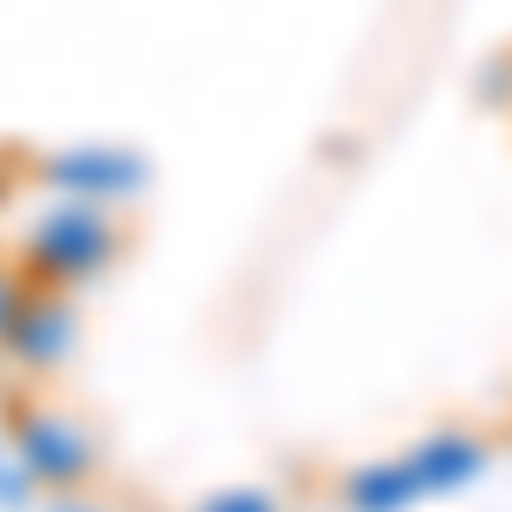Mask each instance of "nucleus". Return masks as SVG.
Here are the masks:
<instances>
[{"label": "nucleus", "mask_w": 512, "mask_h": 512, "mask_svg": "<svg viewBox=\"0 0 512 512\" xmlns=\"http://www.w3.org/2000/svg\"><path fill=\"white\" fill-rule=\"evenodd\" d=\"M110 246H117L110 219H96L89 205H69V212H55V219L35 226L28 260H35L48 280H82V274H96V267L110 260Z\"/></svg>", "instance_id": "1"}, {"label": "nucleus", "mask_w": 512, "mask_h": 512, "mask_svg": "<svg viewBox=\"0 0 512 512\" xmlns=\"http://www.w3.org/2000/svg\"><path fill=\"white\" fill-rule=\"evenodd\" d=\"M21 472H28V485H82V478L96 472V444L69 424V417H55V410H35L28 424H21Z\"/></svg>", "instance_id": "2"}, {"label": "nucleus", "mask_w": 512, "mask_h": 512, "mask_svg": "<svg viewBox=\"0 0 512 512\" xmlns=\"http://www.w3.org/2000/svg\"><path fill=\"white\" fill-rule=\"evenodd\" d=\"M7 335V349L21 355L28 369H48V362H62L69 342H76V308L69 301H55V294H41V301H21L14 321L0 328Z\"/></svg>", "instance_id": "3"}, {"label": "nucleus", "mask_w": 512, "mask_h": 512, "mask_svg": "<svg viewBox=\"0 0 512 512\" xmlns=\"http://www.w3.org/2000/svg\"><path fill=\"white\" fill-rule=\"evenodd\" d=\"M410 465L424 478V492H451V485H465V478L485 472V444H472V437H431Z\"/></svg>", "instance_id": "4"}, {"label": "nucleus", "mask_w": 512, "mask_h": 512, "mask_svg": "<svg viewBox=\"0 0 512 512\" xmlns=\"http://www.w3.org/2000/svg\"><path fill=\"white\" fill-rule=\"evenodd\" d=\"M55 185H69V192H89V198H117L137 185V158H110V151H89V158H62L48 171Z\"/></svg>", "instance_id": "5"}, {"label": "nucleus", "mask_w": 512, "mask_h": 512, "mask_svg": "<svg viewBox=\"0 0 512 512\" xmlns=\"http://www.w3.org/2000/svg\"><path fill=\"white\" fill-rule=\"evenodd\" d=\"M417 492H424V478H417L410 458H403V465H369V472L349 478V506L355 512H396V506H410Z\"/></svg>", "instance_id": "6"}, {"label": "nucleus", "mask_w": 512, "mask_h": 512, "mask_svg": "<svg viewBox=\"0 0 512 512\" xmlns=\"http://www.w3.org/2000/svg\"><path fill=\"white\" fill-rule=\"evenodd\" d=\"M205 512H274V499L267 492H219Z\"/></svg>", "instance_id": "7"}, {"label": "nucleus", "mask_w": 512, "mask_h": 512, "mask_svg": "<svg viewBox=\"0 0 512 512\" xmlns=\"http://www.w3.org/2000/svg\"><path fill=\"white\" fill-rule=\"evenodd\" d=\"M55 512H82V506H55Z\"/></svg>", "instance_id": "8"}]
</instances>
